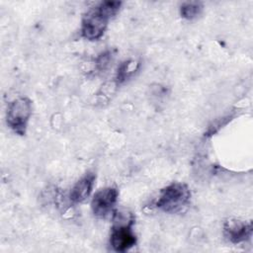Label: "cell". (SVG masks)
Masks as SVG:
<instances>
[{"label": "cell", "instance_id": "1", "mask_svg": "<svg viewBox=\"0 0 253 253\" xmlns=\"http://www.w3.org/2000/svg\"><path fill=\"white\" fill-rule=\"evenodd\" d=\"M190 188L181 182H174L164 187L155 202V207L167 213L181 211L190 203Z\"/></svg>", "mask_w": 253, "mask_h": 253}, {"label": "cell", "instance_id": "2", "mask_svg": "<svg viewBox=\"0 0 253 253\" xmlns=\"http://www.w3.org/2000/svg\"><path fill=\"white\" fill-rule=\"evenodd\" d=\"M32 112V101L29 98L20 97L13 100L7 109L6 122L8 126L15 133L24 135L26 133Z\"/></svg>", "mask_w": 253, "mask_h": 253}, {"label": "cell", "instance_id": "3", "mask_svg": "<svg viewBox=\"0 0 253 253\" xmlns=\"http://www.w3.org/2000/svg\"><path fill=\"white\" fill-rule=\"evenodd\" d=\"M111 18L100 8L99 4L90 9L83 17L81 35L88 41H97L105 33Z\"/></svg>", "mask_w": 253, "mask_h": 253}, {"label": "cell", "instance_id": "4", "mask_svg": "<svg viewBox=\"0 0 253 253\" xmlns=\"http://www.w3.org/2000/svg\"><path fill=\"white\" fill-rule=\"evenodd\" d=\"M119 192L114 187H106L95 193L91 201L93 214L99 218H105L114 211L118 202Z\"/></svg>", "mask_w": 253, "mask_h": 253}, {"label": "cell", "instance_id": "5", "mask_svg": "<svg viewBox=\"0 0 253 253\" xmlns=\"http://www.w3.org/2000/svg\"><path fill=\"white\" fill-rule=\"evenodd\" d=\"M132 218L126 223L113 226L110 235V244L117 252H126L136 243V236L131 229Z\"/></svg>", "mask_w": 253, "mask_h": 253}, {"label": "cell", "instance_id": "6", "mask_svg": "<svg viewBox=\"0 0 253 253\" xmlns=\"http://www.w3.org/2000/svg\"><path fill=\"white\" fill-rule=\"evenodd\" d=\"M251 221H243L235 218L228 219L224 222L223 232L226 238L233 244L245 242L252 236Z\"/></svg>", "mask_w": 253, "mask_h": 253}, {"label": "cell", "instance_id": "7", "mask_svg": "<svg viewBox=\"0 0 253 253\" xmlns=\"http://www.w3.org/2000/svg\"><path fill=\"white\" fill-rule=\"evenodd\" d=\"M95 180H96V175L93 172H88L81 179H79L70 191V194H69L70 201L74 204H79L84 202L90 196Z\"/></svg>", "mask_w": 253, "mask_h": 253}, {"label": "cell", "instance_id": "8", "mask_svg": "<svg viewBox=\"0 0 253 253\" xmlns=\"http://www.w3.org/2000/svg\"><path fill=\"white\" fill-rule=\"evenodd\" d=\"M139 68V63L134 60H126L121 63L118 68L117 75H116V82L117 85L123 84L128 78H130Z\"/></svg>", "mask_w": 253, "mask_h": 253}, {"label": "cell", "instance_id": "9", "mask_svg": "<svg viewBox=\"0 0 253 253\" xmlns=\"http://www.w3.org/2000/svg\"><path fill=\"white\" fill-rule=\"evenodd\" d=\"M203 11V5L200 2H186L180 7V14L186 20L197 18Z\"/></svg>", "mask_w": 253, "mask_h": 253}, {"label": "cell", "instance_id": "10", "mask_svg": "<svg viewBox=\"0 0 253 253\" xmlns=\"http://www.w3.org/2000/svg\"><path fill=\"white\" fill-rule=\"evenodd\" d=\"M113 60V53L111 50H107L99 54L96 59V67L98 70L103 71L107 69Z\"/></svg>", "mask_w": 253, "mask_h": 253}]
</instances>
